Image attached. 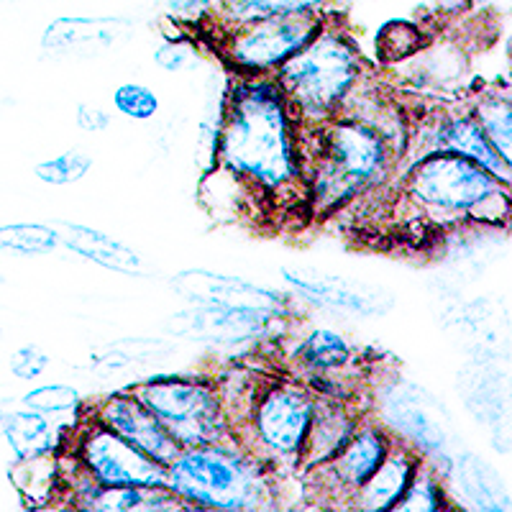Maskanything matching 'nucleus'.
Wrapping results in <instances>:
<instances>
[{
	"label": "nucleus",
	"mask_w": 512,
	"mask_h": 512,
	"mask_svg": "<svg viewBox=\"0 0 512 512\" xmlns=\"http://www.w3.org/2000/svg\"><path fill=\"white\" fill-rule=\"evenodd\" d=\"M216 164L241 177L264 198L308 205V187L297 157V121L277 82L246 75L226 93L218 123Z\"/></svg>",
	"instance_id": "obj_1"
},
{
	"label": "nucleus",
	"mask_w": 512,
	"mask_h": 512,
	"mask_svg": "<svg viewBox=\"0 0 512 512\" xmlns=\"http://www.w3.org/2000/svg\"><path fill=\"white\" fill-rule=\"evenodd\" d=\"M297 157L308 205L326 216L384 185L402 154L374 123L336 113L318 126H297Z\"/></svg>",
	"instance_id": "obj_2"
},
{
	"label": "nucleus",
	"mask_w": 512,
	"mask_h": 512,
	"mask_svg": "<svg viewBox=\"0 0 512 512\" xmlns=\"http://www.w3.org/2000/svg\"><path fill=\"white\" fill-rule=\"evenodd\" d=\"M167 487L200 510H264L274 502L269 466L236 438L180 448L167 464Z\"/></svg>",
	"instance_id": "obj_3"
},
{
	"label": "nucleus",
	"mask_w": 512,
	"mask_h": 512,
	"mask_svg": "<svg viewBox=\"0 0 512 512\" xmlns=\"http://www.w3.org/2000/svg\"><path fill=\"white\" fill-rule=\"evenodd\" d=\"M402 195L433 221H477L507 226L510 182L497 180L472 159L431 152L415 159L402 177Z\"/></svg>",
	"instance_id": "obj_4"
},
{
	"label": "nucleus",
	"mask_w": 512,
	"mask_h": 512,
	"mask_svg": "<svg viewBox=\"0 0 512 512\" xmlns=\"http://www.w3.org/2000/svg\"><path fill=\"white\" fill-rule=\"evenodd\" d=\"M361 70V57L349 36L328 29L326 18L323 29L274 70L272 80L297 126H318L341 111L361 80Z\"/></svg>",
	"instance_id": "obj_5"
},
{
	"label": "nucleus",
	"mask_w": 512,
	"mask_h": 512,
	"mask_svg": "<svg viewBox=\"0 0 512 512\" xmlns=\"http://www.w3.org/2000/svg\"><path fill=\"white\" fill-rule=\"evenodd\" d=\"M315 410V392L300 379H272L256 397L246 423V433L236 441L267 466L292 461L297 464L308 438Z\"/></svg>",
	"instance_id": "obj_6"
},
{
	"label": "nucleus",
	"mask_w": 512,
	"mask_h": 512,
	"mask_svg": "<svg viewBox=\"0 0 512 512\" xmlns=\"http://www.w3.org/2000/svg\"><path fill=\"white\" fill-rule=\"evenodd\" d=\"M131 395L157 415L167 433L185 446L231 441V425L221 408L216 384L203 379L157 377L134 384Z\"/></svg>",
	"instance_id": "obj_7"
},
{
	"label": "nucleus",
	"mask_w": 512,
	"mask_h": 512,
	"mask_svg": "<svg viewBox=\"0 0 512 512\" xmlns=\"http://www.w3.org/2000/svg\"><path fill=\"white\" fill-rule=\"evenodd\" d=\"M328 13L269 16L221 31V49L233 70L244 75H267L285 64L323 29Z\"/></svg>",
	"instance_id": "obj_8"
},
{
	"label": "nucleus",
	"mask_w": 512,
	"mask_h": 512,
	"mask_svg": "<svg viewBox=\"0 0 512 512\" xmlns=\"http://www.w3.org/2000/svg\"><path fill=\"white\" fill-rule=\"evenodd\" d=\"M62 451H70L100 487H167V466L95 418L82 420L80 431Z\"/></svg>",
	"instance_id": "obj_9"
},
{
	"label": "nucleus",
	"mask_w": 512,
	"mask_h": 512,
	"mask_svg": "<svg viewBox=\"0 0 512 512\" xmlns=\"http://www.w3.org/2000/svg\"><path fill=\"white\" fill-rule=\"evenodd\" d=\"M392 441L395 438L384 431L382 425L361 420L354 436L349 438V443L331 461L313 466L305 474H315V477L326 479L323 489H326L328 500H341L349 507L356 489L367 482L374 474V469L382 464V459L390 451Z\"/></svg>",
	"instance_id": "obj_10"
},
{
	"label": "nucleus",
	"mask_w": 512,
	"mask_h": 512,
	"mask_svg": "<svg viewBox=\"0 0 512 512\" xmlns=\"http://www.w3.org/2000/svg\"><path fill=\"white\" fill-rule=\"evenodd\" d=\"M95 420L111 428L128 443H134L139 451H144L149 459L157 464L167 466L169 461L180 454V443L169 436L167 428L157 420V415L149 408H144L131 392L113 395L95 410Z\"/></svg>",
	"instance_id": "obj_11"
},
{
	"label": "nucleus",
	"mask_w": 512,
	"mask_h": 512,
	"mask_svg": "<svg viewBox=\"0 0 512 512\" xmlns=\"http://www.w3.org/2000/svg\"><path fill=\"white\" fill-rule=\"evenodd\" d=\"M425 136L423 154L431 152H451L459 157L472 159L479 167H484L489 175H495L497 180L510 182L512 180V164L500 157L492 141L484 136L479 128L477 118L472 113H446V116L431 121V134ZM420 154V157H423Z\"/></svg>",
	"instance_id": "obj_12"
},
{
	"label": "nucleus",
	"mask_w": 512,
	"mask_h": 512,
	"mask_svg": "<svg viewBox=\"0 0 512 512\" xmlns=\"http://www.w3.org/2000/svg\"><path fill=\"white\" fill-rule=\"evenodd\" d=\"M359 423L361 415L354 410V400H341V397H328L315 392L313 420H310L308 438H305L297 466L303 472H308L313 466L331 461L349 443Z\"/></svg>",
	"instance_id": "obj_13"
},
{
	"label": "nucleus",
	"mask_w": 512,
	"mask_h": 512,
	"mask_svg": "<svg viewBox=\"0 0 512 512\" xmlns=\"http://www.w3.org/2000/svg\"><path fill=\"white\" fill-rule=\"evenodd\" d=\"M420 464V456L415 454L408 443L392 441L390 451L382 459V464L374 469L372 477L361 484L351 497L349 507L367 512L395 510L400 497L405 495L408 484L413 482V474Z\"/></svg>",
	"instance_id": "obj_14"
},
{
	"label": "nucleus",
	"mask_w": 512,
	"mask_h": 512,
	"mask_svg": "<svg viewBox=\"0 0 512 512\" xmlns=\"http://www.w3.org/2000/svg\"><path fill=\"white\" fill-rule=\"evenodd\" d=\"M285 280L292 282L297 290H303L310 300H315V303L349 310V313L377 315L384 313V310L392 305V300H387V295H384L382 290L359 285V282L346 280V277L285 269Z\"/></svg>",
	"instance_id": "obj_15"
},
{
	"label": "nucleus",
	"mask_w": 512,
	"mask_h": 512,
	"mask_svg": "<svg viewBox=\"0 0 512 512\" xmlns=\"http://www.w3.org/2000/svg\"><path fill=\"white\" fill-rule=\"evenodd\" d=\"M177 287L192 297L203 300L210 308L226 310H256V313H269L280 308V300L272 292L254 287L249 282L221 277L210 272H187L177 277Z\"/></svg>",
	"instance_id": "obj_16"
},
{
	"label": "nucleus",
	"mask_w": 512,
	"mask_h": 512,
	"mask_svg": "<svg viewBox=\"0 0 512 512\" xmlns=\"http://www.w3.org/2000/svg\"><path fill=\"white\" fill-rule=\"evenodd\" d=\"M131 26L121 18H57L47 29L44 47L62 52H103L126 39Z\"/></svg>",
	"instance_id": "obj_17"
},
{
	"label": "nucleus",
	"mask_w": 512,
	"mask_h": 512,
	"mask_svg": "<svg viewBox=\"0 0 512 512\" xmlns=\"http://www.w3.org/2000/svg\"><path fill=\"white\" fill-rule=\"evenodd\" d=\"M59 244L72 249L75 254L85 256L90 262L100 264L105 269L123 274H141L144 272V262L131 246L123 241L113 239L108 233H100L90 226H77V223H59L57 228Z\"/></svg>",
	"instance_id": "obj_18"
},
{
	"label": "nucleus",
	"mask_w": 512,
	"mask_h": 512,
	"mask_svg": "<svg viewBox=\"0 0 512 512\" xmlns=\"http://www.w3.org/2000/svg\"><path fill=\"white\" fill-rule=\"evenodd\" d=\"M0 431L6 436L16 459H29L41 454H59L64 448L67 433L52 423L44 413L36 410H18L3 418Z\"/></svg>",
	"instance_id": "obj_19"
},
{
	"label": "nucleus",
	"mask_w": 512,
	"mask_h": 512,
	"mask_svg": "<svg viewBox=\"0 0 512 512\" xmlns=\"http://www.w3.org/2000/svg\"><path fill=\"white\" fill-rule=\"evenodd\" d=\"M8 479L26 507H49L62 497V474H59V454L29 456L16 459L8 466Z\"/></svg>",
	"instance_id": "obj_20"
},
{
	"label": "nucleus",
	"mask_w": 512,
	"mask_h": 512,
	"mask_svg": "<svg viewBox=\"0 0 512 512\" xmlns=\"http://www.w3.org/2000/svg\"><path fill=\"white\" fill-rule=\"evenodd\" d=\"M331 0H221L208 26L231 31L269 16H297V13H328Z\"/></svg>",
	"instance_id": "obj_21"
},
{
	"label": "nucleus",
	"mask_w": 512,
	"mask_h": 512,
	"mask_svg": "<svg viewBox=\"0 0 512 512\" xmlns=\"http://www.w3.org/2000/svg\"><path fill=\"white\" fill-rule=\"evenodd\" d=\"M297 361L308 372V377H323V374H336L349 367L354 361V351L338 333L318 328L303 341L297 351Z\"/></svg>",
	"instance_id": "obj_22"
},
{
	"label": "nucleus",
	"mask_w": 512,
	"mask_h": 512,
	"mask_svg": "<svg viewBox=\"0 0 512 512\" xmlns=\"http://www.w3.org/2000/svg\"><path fill=\"white\" fill-rule=\"evenodd\" d=\"M479 128L484 131L492 146L500 152L502 159L512 164V105L507 95L487 93L477 100L472 108Z\"/></svg>",
	"instance_id": "obj_23"
},
{
	"label": "nucleus",
	"mask_w": 512,
	"mask_h": 512,
	"mask_svg": "<svg viewBox=\"0 0 512 512\" xmlns=\"http://www.w3.org/2000/svg\"><path fill=\"white\" fill-rule=\"evenodd\" d=\"M59 246V236L52 226L41 223H11L0 226V249L21 256L52 254Z\"/></svg>",
	"instance_id": "obj_24"
},
{
	"label": "nucleus",
	"mask_w": 512,
	"mask_h": 512,
	"mask_svg": "<svg viewBox=\"0 0 512 512\" xmlns=\"http://www.w3.org/2000/svg\"><path fill=\"white\" fill-rule=\"evenodd\" d=\"M446 507V495H443V487L438 482V477L433 474L431 464L420 459L418 469L413 474V482L408 484L405 495L400 497V502L395 505V510H420V512H438Z\"/></svg>",
	"instance_id": "obj_25"
},
{
	"label": "nucleus",
	"mask_w": 512,
	"mask_h": 512,
	"mask_svg": "<svg viewBox=\"0 0 512 512\" xmlns=\"http://www.w3.org/2000/svg\"><path fill=\"white\" fill-rule=\"evenodd\" d=\"M425 44L423 31L410 21H392L384 26L377 36V52L382 62H400L408 59L410 54L420 52Z\"/></svg>",
	"instance_id": "obj_26"
},
{
	"label": "nucleus",
	"mask_w": 512,
	"mask_h": 512,
	"mask_svg": "<svg viewBox=\"0 0 512 512\" xmlns=\"http://www.w3.org/2000/svg\"><path fill=\"white\" fill-rule=\"evenodd\" d=\"M24 408L44 415L77 413L82 408V397L70 384H41L24 395Z\"/></svg>",
	"instance_id": "obj_27"
},
{
	"label": "nucleus",
	"mask_w": 512,
	"mask_h": 512,
	"mask_svg": "<svg viewBox=\"0 0 512 512\" xmlns=\"http://www.w3.org/2000/svg\"><path fill=\"white\" fill-rule=\"evenodd\" d=\"M93 167V159L85 152H64L36 167V177L47 185H72L80 182Z\"/></svg>",
	"instance_id": "obj_28"
},
{
	"label": "nucleus",
	"mask_w": 512,
	"mask_h": 512,
	"mask_svg": "<svg viewBox=\"0 0 512 512\" xmlns=\"http://www.w3.org/2000/svg\"><path fill=\"white\" fill-rule=\"evenodd\" d=\"M113 105H116L118 113H123L126 118H134V121H149L159 111V100L154 95V90H149L146 85H139V82H126V85H121L113 93Z\"/></svg>",
	"instance_id": "obj_29"
},
{
	"label": "nucleus",
	"mask_w": 512,
	"mask_h": 512,
	"mask_svg": "<svg viewBox=\"0 0 512 512\" xmlns=\"http://www.w3.org/2000/svg\"><path fill=\"white\" fill-rule=\"evenodd\" d=\"M221 0H164L169 18L187 26H208L218 11Z\"/></svg>",
	"instance_id": "obj_30"
},
{
	"label": "nucleus",
	"mask_w": 512,
	"mask_h": 512,
	"mask_svg": "<svg viewBox=\"0 0 512 512\" xmlns=\"http://www.w3.org/2000/svg\"><path fill=\"white\" fill-rule=\"evenodd\" d=\"M195 57H198V49H195V44L187 36L185 39L167 41V44H162L154 52V62L167 72H182L185 67H190L195 62Z\"/></svg>",
	"instance_id": "obj_31"
},
{
	"label": "nucleus",
	"mask_w": 512,
	"mask_h": 512,
	"mask_svg": "<svg viewBox=\"0 0 512 512\" xmlns=\"http://www.w3.org/2000/svg\"><path fill=\"white\" fill-rule=\"evenodd\" d=\"M8 367H11L13 377L31 382V379H39L41 374L47 372L49 356L41 349H36V346H24V349H18L16 354L11 356V364H8Z\"/></svg>",
	"instance_id": "obj_32"
},
{
	"label": "nucleus",
	"mask_w": 512,
	"mask_h": 512,
	"mask_svg": "<svg viewBox=\"0 0 512 512\" xmlns=\"http://www.w3.org/2000/svg\"><path fill=\"white\" fill-rule=\"evenodd\" d=\"M77 126L88 134H98V131L111 126V116L100 108H93V105H80L77 108Z\"/></svg>",
	"instance_id": "obj_33"
},
{
	"label": "nucleus",
	"mask_w": 512,
	"mask_h": 512,
	"mask_svg": "<svg viewBox=\"0 0 512 512\" xmlns=\"http://www.w3.org/2000/svg\"><path fill=\"white\" fill-rule=\"evenodd\" d=\"M469 6H472V0H436V8L441 13H464L469 11Z\"/></svg>",
	"instance_id": "obj_34"
},
{
	"label": "nucleus",
	"mask_w": 512,
	"mask_h": 512,
	"mask_svg": "<svg viewBox=\"0 0 512 512\" xmlns=\"http://www.w3.org/2000/svg\"><path fill=\"white\" fill-rule=\"evenodd\" d=\"M3 418H6V413H3V410H0V425H3Z\"/></svg>",
	"instance_id": "obj_35"
},
{
	"label": "nucleus",
	"mask_w": 512,
	"mask_h": 512,
	"mask_svg": "<svg viewBox=\"0 0 512 512\" xmlns=\"http://www.w3.org/2000/svg\"><path fill=\"white\" fill-rule=\"evenodd\" d=\"M0 282H3V274H0Z\"/></svg>",
	"instance_id": "obj_36"
}]
</instances>
